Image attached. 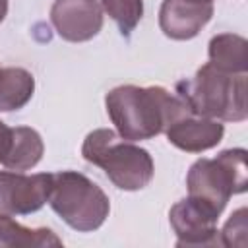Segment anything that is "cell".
Returning <instances> with one entry per match:
<instances>
[{"mask_svg":"<svg viewBox=\"0 0 248 248\" xmlns=\"http://www.w3.org/2000/svg\"><path fill=\"white\" fill-rule=\"evenodd\" d=\"M12 138H14V128H10L8 124H4L0 120V165L4 163V159L10 153L12 147Z\"/></svg>","mask_w":248,"mask_h":248,"instance_id":"e0dca14e","label":"cell"},{"mask_svg":"<svg viewBox=\"0 0 248 248\" xmlns=\"http://www.w3.org/2000/svg\"><path fill=\"white\" fill-rule=\"evenodd\" d=\"M45 153L43 138L39 136L37 130L29 126H17L14 128V138H12V147L8 157L4 159V167L8 170H29L33 169Z\"/></svg>","mask_w":248,"mask_h":248,"instance_id":"5bb4252c","label":"cell"},{"mask_svg":"<svg viewBox=\"0 0 248 248\" xmlns=\"http://www.w3.org/2000/svg\"><path fill=\"white\" fill-rule=\"evenodd\" d=\"M52 186V172L23 174L0 170V215H29L46 202Z\"/></svg>","mask_w":248,"mask_h":248,"instance_id":"52a82bcc","label":"cell"},{"mask_svg":"<svg viewBox=\"0 0 248 248\" xmlns=\"http://www.w3.org/2000/svg\"><path fill=\"white\" fill-rule=\"evenodd\" d=\"M246 217H248L246 207H240L231 215V219L225 223L223 231H219L221 246H238V248L246 246V232H248Z\"/></svg>","mask_w":248,"mask_h":248,"instance_id":"2e32d148","label":"cell"},{"mask_svg":"<svg viewBox=\"0 0 248 248\" xmlns=\"http://www.w3.org/2000/svg\"><path fill=\"white\" fill-rule=\"evenodd\" d=\"M165 134L169 143H172L174 147L186 153H202L215 147L223 140L225 128L219 120L205 118L190 110L184 116L176 118L172 124H169Z\"/></svg>","mask_w":248,"mask_h":248,"instance_id":"30bf717a","label":"cell"},{"mask_svg":"<svg viewBox=\"0 0 248 248\" xmlns=\"http://www.w3.org/2000/svg\"><path fill=\"white\" fill-rule=\"evenodd\" d=\"M35 91L33 74L25 68H0V112L23 108Z\"/></svg>","mask_w":248,"mask_h":248,"instance_id":"4fadbf2b","label":"cell"},{"mask_svg":"<svg viewBox=\"0 0 248 248\" xmlns=\"http://www.w3.org/2000/svg\"><path fill=\"white\" fill-rule=\"evenodd\" d=\"M186 186L188 196L198 198L223 213L231 196L246 192V149H225L215 159H198L188 170Z\"/></svg>","mask_w":248,"mask_h":248,"instance_id":"5b68a950","label":"cell"},{"mask_svg":"<svg viewBox=\"0 0 248 248\" xmlns=\"http://www.w3.org/2000/svg\"><path fill=\"white\" fill-rule=\"evenodd\" d=\"M209 64L223 72L246 74L248 43L234 33H221L209 41Z\"/></svg>","mask_w":248,"mask_h":248,"instance_id":"7c38bea8","label":"cell"},{"mask_svg":"<svg viewBox=\"0 0 248 248\" xmlns=\"http://www.w3.org/2000/svg\"><path fill=\"white\" fill-rule=\"evenodd\" d=\"M81 155L87 163L103 169L116 188L126 192L141 190L153 178L155 167L149 151L110 128L89 132L83 140Z\"/></svg>","mask_w":248,"mask_h":248,"instance_id":"3957f363","label":"cell"},{"mask_svg":"<svg viewBox=\"0 0 248 248\" xmlns=\"http://www.w3.org/2000/svg\"><path fill=\"white\" fill-rule=\"evenodd\" d=\"M176 95L194 114L219 122H242L246 108V74H231L203 64L192 78L176 83Z\"/></svg>","mask_w":248,"mask_h":248,"instance_id":"7a4b0ae2","label":"cell"},{"mask_svg":"<svg viewBox=\"0 0 248 248\" xmlns=\"http://www.w3.org/2000/svg\"><path fill=\"white\" fill-rule=\"evenodd\" d=\"M105 105L118 136L130 141L151 140L163 134L176 118L190 112L178 95L159 85H118L107 93Z\"/></svg>","mask_w":248,"mask_h":248,"instance_id":"6da1fadb","label":"cell"},{"mask_svg":"<svg viewBox=\"0 0 248 248\" xmlns=\"http://www.w3.org/2000/svg\"><path fill=\"white\" fill-rule=\"evenodd\" d=\"M6 14H8V0H0V23L4 21Z\"/></svg>","mask_w":248,"mask_h":248,"instance_id":"ac0fdd59","label":"cell"},{"mask_svg":"<svg viewBox=\"0 0 248 248\" xmlns=\"http://www.w3.org/2000/svg\"><path fill=\"white\" fill-rule=\"evenodd\" d=\"M207 2H213V0H207Z\"/></svg>","mask_w":248,"mask_h":248,"instance_id":"d6986e66","label":"cell"},{"mask_svg":"<svg viewBox=\"0 0 248 248\" xmlns=\"http://www.w3.org/2000/svg\"><path fill=\"white\" fill-rule=\"evenodd\" d=\"M101 8L116 21L122 37H130L143 16V0H101Z\"/></svg>","mask_w":248,"mask_h":248,"instance_id":"9a60e30c","label":"cell"},{"mask_svg":"<svg viewBox=\"0 0 248 248\" xmlns=\"http://www.w3.org/2000/svg\"><path fill=\"white\" fill-rule=\"evenodd\" d=\"M50 21L64 41L83 43L101 31L103 8L97 0H54Z\"/></svg>","mask_w":248,"mask_h":248,"instance_id":"ba28073f","label":"cell"},{"mask_svg":"<svg viewBox=\"0 0 248 248\" xmlns=\"http://www.w3.org/2000/svg\"><path fill=\"white\" fill-rule=\"evenodd\" d=\"M62 246V238L46 227L29 229L12 219V215H0V248H48Z\"/></svg>","mask_w":248,"mask_h":248,"instance_id":"8fae6325","label":"cell"},{"mask_svg":"<svg viewBox=\"0 0 248 248\" xmlns=\"http://www.w3.org/2000/svg\"><path fill=\"white\" fill-rule=\"evenodd\" d=\"M211 16L213 4L207 0H163L159 27L169 39L188 41L202 31Z\"/></svg>","mask_w":248,"mask_h":248,"instance_id":"9c48e42d","label":"cell"},{"mask_svg":"<svg viewBox=\"0 0 248 248\" xmlns=\"http://www.w3.org/2000/svg\"><path fill=\"white\" fill-rule=\"evenodd\" d=\"M48 205L66 225L79 232L97 231L110 211L108 196L101 186L76 170L52 172Z\"/></svg>","mask_w":248,"mask_h":248,"instance_id":"277c9868","label":"cell"},{"mask_svg":"<svg viewBox=\"0 0 248 248\" xmlns=\"http://www.w3.org/2000/svg\"><path fill=\"white\" fill-rule=\"evenodd\" d=\"M219 211L198 198H184L169 211L170 227L176 234V246H221L217 231Z\"/></svg>","mask_w":248,"mask_h":248,"instance_id":"8992f818","label":"cell"}]
</instances>
